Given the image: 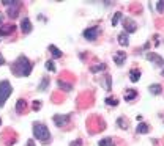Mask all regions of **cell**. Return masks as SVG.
Masks as SVG:
<instances>
[{
    "label": "cell",
    "mask_w": 164,
    "mask_h": 146,
    "mask_svg": "<svg viewBox=\"0 0 164 146\" xmlns=\"http://www.w3.org/2000/svg\"><path fill=\"white\" fill-rule=\"evenodd\" d=\"M11 91H13V87L8 80H2L0 82V107H3L7 99L11 96Z\"/></svg>",
    "instance_id": "cell-3"
},
{
    "label": "cell",
    "mask_w": 164,
    "mask_h": 146,
    "mask_svg": "<svg viewBox=\"0 0 164 146\" xmlns=\"http://www.w3.org/2000/svg\"><path fill=\"white\" fill-rule=\"evenodd\" d=\"M5 7H8V16L11 19H16L21 10V2H13V0H2Z\"/></svg>",
    "instance_id": "cell-4"
},
{
    "label": "cell",
    "mask_w": 164,
    "mask_h": 146,
    "mask_svg": "<svg viewBox=\"0 0 164 146\" xmlns=\"http://www.w3.org/2000/svg\"><path fill=\"white\" fill-rule=\"evenodd\" d=\"M117 124L122 127V129H128V127H129V121H126L125 118H118V120H117Z\"/></svg>",
    "instance_id": "cell-22"
},
{
    "label": "cell",
    "mask_w": 164,
    "mask_h": 146,
    "mask_svg": "<svg viewBox=\"0 0 164 146\" xmlns=\"http://www.w3.org/2000/svg\"><path fill=\"white\" fill-rule=\"evenodd\" d=\"M54 123L57 127H63L65 124L69 123V115H55L54 116Z\"/></svg>",
    "instance_id": "cell-8"
},
{
    "label": "cell",
    "mask_w": 164,
    "mask_h": 146,
    "mask_svg": "<svg viewBox=\"0 0 164 146\" xmlns=\"http://www.w3.org/2000/svg\"><path fill=\"white\" fill-rule=\"evenodd\" d=\"M57 85L62 88V90H65V91H71V90H73V85H71V83L63 82L62 79H58V80H57Z\"/></svg>",
    "instance_id": "cell-16"
},
{
    "label": "cell",
    "mask_w": 164,
    "mask_h": 146,
    "mask_svg": "<svg viewBox=\"0 0 164 146\" xmlns=\"http://www.w3.org/2000/svg\"><path fill=\"white\" fill-rule=\"evenodd\" d=\"M150 93L151 94H161V91H163V87L161 85H158V83H155V85H150Z\"/></svg>",
    "instance_id": "cell-19"
},
{
    "label": "cell",
    "mask_w": 164,
    "mask_h": 146,
    "mask_svg": "<svg viewBox=\"0 0 164 146\" xmlns=\"http://www.w3.org/2000/svg\"><path fill=\"white\" fill-rule=\"evenodd\" d=\"M98 145L100 146H114V142H112V138H103L98 142Z\"/></svg>",
    "instance_id": "cell-23"
},
{
    "label": "cell",
    "mask_w": 164,
    "mask_h": 146,
    "mask_svg": "<svg viewBox=\"0 0 164 146\" xmlns=\"http://www.w3.org/2000/svg\"><path fill=\"white\" fill-rule=\"evenodd\" d=\"M118 43H120V46H128L129 44V38H128V33H120L118 35Z\"/></svg>",
    "instance_id": "cell-15"
},
{
    "label": "cell",
    "mask_w": 164,
    "mask_h": 146,
    "mask_svg": "<svg viewBox=\"0 0 164 146\" xmlns=\"http://www.w3.org/2000/svg\"><path fill=\"white\" fill-rule=\"evenodd\" d=\"M84 38L87 41H95L98 38V29L96 27H90V29H85L84 30Z\"/></svg>",
    "instance_id": "cell-7"
},
{
    "label": "cell",
    "mask_w": 164,
    "mask_h": 146,
    "mask_svg": "<svg viewBox=\"0 0 164 146\" xmlns=\"http://www.w3.org/2000/svg\"><path fill=\"white\" fill-rule=\"evenodd\" d=\"M123 27H125V33H133V32L137 30V24H136L131 18L123 19Z\"/></svg>",
    "instance_id": "cell-6"
},
{
    "label": "cell",
    "mask_w": 164,
    "mask_h": 146,
    "mask_svg": "<svg viewBox=\"0 0 164 146\" xmlns=\"http://www.w3.org/2000/svg\"><path fill=\"white\" fill-rule=\"evenodd\" d=\"M27 109V102L24 99H18V102H16V113H24Z\"/></svg>",
    "instance_id": "cell-12"
},
{
    "label": "cell",
    "mask_w": 164,
    "mask_h": 146,
    "mask_svg": "<svg viewBox=\"0 0 164 146\" xmlns=\"http://www.w3.org/2000/svg\"><path fill=\"white\" fill-rule=\"evenodd\" d=\"M104 69H106V65H104V63H100V65L92 66V68H90V72H93V74H95V72H100V71H104Z\"/></svg>",
    "instance_id": "cell-21"
},
{
    "label": "cell",
    "mask_w": 164,
    "mask_h": 146,
    "mask_svg": "<svg viewBox=\"0 0 164 146\" xmlns=\"http://www.w3.org/2000/svg\"><path fill=\"white\" fill-rule=\"evenodd\" d=\"M129 79H131V82H137L140 79V71L139 69H131L129 71Z\"/></svg>",
    "instance_id": "cell-17"
},
{
    "label": "cell",
    "mask_w": 164,
    "mask_h": 146,
    "mask_svg": "<svg viewBox=\"0 0 164 146\" xmlns=\"http://www.w3.org/2000/svg\"><path fill=\"white\" fill-rule=\"evenodd\" d=\"M120 18H122V13H115V14H114V18H112V21H111V24L115 27L118 22H120Z\"/></svg>",
    "instance_id": "cell-25"
},
{
    "label": "cell",
    "mask_w": 164,
    "mask_h": 146,
    "mask_svg": "<svg viewBox=\"0 0 164 146\" xmlns=\"http://www.w3.org/2000/svg\"><path fill=\"white\" fill-rule=\"evenodd\" d=\"M46 69L47 71H52V72H55V65H54V61H46Z\"/></svg>",
    "instance_id": "cell-26"
},
{
    "label": "cell",
    "mask_w": 164,
    "mask_h": 146,
    "mask_svg": "<svg viewBox=\"0 0 164 146\" xmlns=\"http://www.w3.org/2000/svg\"><path fill=\"white\" fill-rule=\"evenodd\" d=\"M47 87H49V77H43L41 83L38 85V90H40V91H46Z\"/></svg>",
    "instance_id": "cell-18"
},
{
    "label": "cell",
    "mask_w": 164,
    "mask_h": 146,
    "mask_svg": "<svg viewBox=\"0 0 164 146\" xmlns=\"http://www.w3.org/2000/svg\"><path fill=\"white\" fill-rule=\"evenodd\" d=\"M71 146H81V140H76V142L71 143Z\"/></svg>",
    "instance_id": "cell-30"
},
{
    "label": "cell",
    "mask_w": 164,
    "mask_h": 146,
    "mask_svg": "<svg viewBox=\"0 0 164 146\" xmlns=\"http://www.w3.org/2000/svg\"><path fill=\"white\" fill-rule=\"evenodd\" d=\"M136 98H137V91H136V90H128V91L125 93V101H126V102L134 101Z\"/></svg>",
    "instance_id": "cell-14"
},
{
    "label": "cell",
    "mask_w": 164,
    "mask_h": 146,
    "mask_svg": "<svg viewBox=\"0 0 164 146\" xmlns=\"http://www.w3.org/2000/svg\"><path fill=\"white\" fill-rule=\"evenodd\" d=\"M0 25H3V14L0 13Z\"/></svg>",
    "instance_id": "cell-33"
},
{
    "label": "cell",
    "mask_w": 164,
    "mask_h": 146,
    "mask_svg": "<svg viewBox=\"0 0 164 146\" xmlns=\"http://www.w3.org/2000/svg\"><path fill=\"white\" fill-rule=\"evenodd\" d=\"M125 60H126V54H125L123 50H118V52L114 54V61H115L117 66H123Z\"/></svg>",
    "instance_id": "cell-9"
},
{
    "label": "cell",
    "mask_w": 164,
    "mask_h": 146,
    "mask_svg": "<svg viewBox=\"0 0 164 146\" xmlns=\"http://www.w3.org/2000/svg\"><path fill=\"white\" fill-rule=\"evenodd\" d=\"M148 131H150V127L147 124H144V123H140V124L137 126V129H136L137 134H148Z\"/></svg>",
    "instance_id": "cell-20"
},
{
    "label": "cell",
    "mask_w": 164,
    "mask_h": 146,
    "mask_svg": "<svg viewBox=\"0 0 164 146\" xmlns=\"http://www.w3.org/2000/svg\"><path fill=\"white\" fill-rule=\"evenodd\" d=\"M33 137L43 143L51 142V132L43 123H33Z\"/></svg>",
    "instance_id": "cell-2"
},
{
    "label": "cell",
    "mask_w": 164,
    "mask_h": 146,
    "mask_svg": "<svg viewBox=\"0 0 164 146\" xmlns=\"http://www.w3.org/2000/svg\"><path fill=\"white\" fill-rule=\"evenodd\" d=\"M106 90L111 91V76H106Z\"/></svg>",
    "instance_id": "cell-29"
},
{
    "label": "cell",
    "mask_w": 164,
    "mask_h": 146,
    "mask_svg": "<svg viewBox=\"0 0 164 146\" xmlns=\"http://www.w3.org/2000/svg\"><path fill=\"white\" fill-rule=\"evenodd\" d=\"M47 49H49V52H51V55H52L54 58H60V57H62V50L57 49L55 46H54V44H51V46H49Z\"/></svg>",
    "instance_id": "cell-13"
},
{
    "label": "cell",
    "mask_w": 164,
    "mask_h": 146,
    "mask_svg": "<svg viewBox=\"0 0 164 146\" xmlns=\"http://www.w3.org/2000/svg\"><path fill=\"white\" fill-rule=\"evenodd\" d=\"M0 124H2V118H0Z\"/></svg>",
    "instance_id": "cell-35"
},
{
    "label": "cell",
    "mask_w": 164,
    "mask_h": 146,
    "mask_svg": "<svg viewBox=\"0 0 164 146\" xmlns=\"http://www.w3.org/2000/svg\"><path fill=\"white\" fill-rule=\"evenodd\" d=\"M156 7H158V11H160V13H164V2H156Z\"/></svg>",
    "instance_id": "cell-27"
},
{
    "label": "cell",
    "mask_w": 164,
    "mask_h": 146,
    "mask_svg": "<svg viewBox=\"0 0 164 146\" xmlns=\"http://www.w3.org/2000/svg\"><path fill=\"white\" fill-rule=\"evenodd\" d=\"M21 30H22V33H25V35H29V33L32 32V22L29 18H24L22 22H21Z\"/></svg>",
    "instance_id": "cell-10"
},
{
    "label": "cell",
    "mask_w": 164,
    "mask_h": 146,
    "mask_svg": "<svg viewBox=\"0 0 164 146\" xmlns=\"http://www.w3.org/2000/svg\"><path fill=\"white\" fill-rule=\"evenodd\" d=\"M145 58L151 61V63H155L156 66H164V58L160 57L158 54H153V52H147L145 54Z\"/></svg>",
    "instance_id": "cell-5"
},
{
    "label": "cell",
    "mask_w": 164,
    "mask_h": 146,
    "mask_svg": "<svg viewBox=\"0 0 164 146\" xmlns=\"http://www.w3.org/2000/svg\"><path fill=\"white\" fill-rule=\"evenodd\" d=\"M32 68H33V66H32V61L27 57H24V55H21V57L11 65V72L18 77H27V76H30Z\"/></svg>",
    "instance_id": "cell-1"
},
{
    "label": "cell",
    "mask_w": 164,
    "mask_h": 146,
    "mask_svg": "<svg viewBox=\"0 0 164 146\" xmlns=\"http://www.w3.org/2000/svg\"><path fill=\"white\" fill-rule=\"evenodd\" d=\"M161 76H163V77H164V69H163V71H161Z\"/></svg>",
    "instance_id": "cell-34"
},
{
    "label": "cell",
    "mask_w": 164,
    "mask_h": 146,
    "mask_svg": "<svg viewBox=\"0 0 164 146\" xmlns=\"http://www.w3.org/2000/svg\"><path fill=\"white\" fill-rule=\"evenodd\" d=\"M106 104L111 105V107H117V105H118V99H115V98H106Z\"/></svg>",
    "instance_id": "cell-24"
},
{
    "label": "cell",
    "mask_w": 164,
    "mask_h": 146,
    "mask_svg": "<svg viewBox=\"0 0 164 146\" xmlns=\"http://www.w3.org/2000/svg\"><path fill=\"white\" fill-rule=\"evenodd\" d=\"M3 63H5V58H3V55H2V54H0V66H2Z\"/></svg>",
    "instance_id": "cell-32"
},
{
    "label": "cell",
    "mask_w": 164,
    "mask_h": 146,
    "mask_svg": "<svg viewBox=\"0 0 164 146\" xmlns=\"http://www.w3.org/2000/svg\"><path fill=\"white\" fill-rule=\"evenodd\" d=\"M27 146H35V142L33 140H27Z\"/></svg>",
    "instance_id": "cell-31"
},
{
    "label": "cell",
    "mask_w": 164,
    "mask_h": 146,
    "mask_svg": "<svg viewBox=\"0 0 164 146\" xmlns=\"http://www.w3.org/2000/svg\"><path fill=\"white\" fill-rule=\"evenodd\" d=\"M32 109H33L35 112H38V110L41 109V102H40V101H35V102H33V107H32Z\"/></svg>",
    "instance_id": "cell-28"
},
{
    "label": "cell",
    "mask_w": 164,
    "mask_h": 146,
    "mask_svg": "<svg viewBox=\"0 0 164 146\" xmlns=\"http://www.w3.org/2000/svg\"><path fill=\"white\" fill-rule=\"evenodd\" d=\"M14 30H16V27H14V25H2V29H0V36L11 35Z\"/></svg>",
    "instance_id": "cell-11"
}]
</instances>
